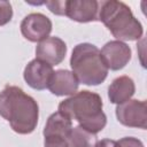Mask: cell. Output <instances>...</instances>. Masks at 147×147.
<instances>
[{"mask_svg": "<svg viewBox=\"0 0 147 147\" xmlns=\"http://www.w3.org/2000/svg\"><path fill=\"white\" fill-rule=\"evenodd\" d=\"M21 32L31 42H40L49 37L52 32V21L41 13H31L21 22Z\"/></svg>", "mask_w": 147, "mask_h": 147, "instance_id": "cell-6", "label": "cell"}, {"mask_svg": "<svg viewBox=\"0 0 147 147\" xmlns=\"http://www.w3.org/2000/svg\"><path fill=\"white\" fill-rule=\"evenodd\" d=\"M13 17V7L9 1L0 0V26L6 25L11 21Z\"/></svg>", "mask_w": 147, "mask_h": 147, "instance_id": "cell-15", "label": "cell"}, {"mask_svg": "<svg viewBox=\"0 0 147 147\" xmlns=\"http://www.w3.org/2000/svg\"><path fill=\"white\" fill-rule=\"evenodd\" d=\"M0 116L9 122L16 133L29 134L37 127L39 107L21 87L7 85L0 92Z\"/></svg>", "mask_w": 147, "mask_h": 147, "instance_id": "cell-1", "label": "cell"}, {"mask_svg": "<svg viewBox=\"0 0 147 147\" xmlns=\"http://www.w3.org/2000/svg\"><path fill=\"white\" fill-rule=\"evenodd\" d=\"M44 5L55 15H64L65 16V1H45Z\"/></svg>", "mask_w": 147, "mask_h": 147, "instance_id": "cell-17", "label": "cell"}, {"mask_svg": "<svg viewBox=\"0 0 147 147\" xmlns=\"http://www.w3.org/2000/svg\"><path fill=\"white\" fill-rule=\"evenodd\" d=\"M67 54V45L59 37H48L37 44L36 59L44 61L48 64H60Z\"/></svg>", "mask_w": 147, "mask_h": 147, "instance_id": "cell-8", "label": "cell"}, {"mask_svg": "<svg viewBox=\"0 0 147 147\" xmlns=\"http://www.w3.org/2000/svg\"><path fill=\"white\" fill-rule=\"evenodd\" d=\"M71 72L84 85L95 86L105 82L108 75L100 49L88 42H82L74 47L70 57Z\"/></svg>", "mask_w": 147, "mask_h": 147, "instance_id": "cell-4", "label": "cell"}, {"mask_svg": "<svg viewBox=\"0 0 147 147\" xmlns=\"http://www.w3.org/2000/svg\"><path fill=\"white\" fill-rule=\"evenodd\" d=\"M103 102L101 96L87 90L75 93L59 103V111L75 119L83 129L96 134L107 124V116L102 111Z\"/></svg>", "mask_w": 147, "mask_h": 147, "instance_id": "cell-2", "label": "cell"}, {"mask_svg": "<svg viewBox=\"0 0 147 147\" xmlns=\"http://www.w3.org/2000/svg\"><path fill=\"white\" fill-rule=\"evenodd\" d=\"M44 147H69L67 138L61 136H46L44 140Z\"/></svg>", "mask_w": 147, "mask_h": 147, "instance_id": "cell-16", "label": "cell"}, {"mask_svg": "<svg viewBox=\"0 0 147 147\" xmlns=\"http://www.w3.org/2000/svg\"><path fill=\"white\" fill-rule=\"evenodd\" d=\"M71 129H72V121L63 113L56 111V113H53L48 117L46 125L44 127L42 134L44 137L61 136V137L68 138Z\"/></svg>", "mask_w": 147, "mask_h": 147, "instance_id": "cell-13", "label": "cell"}, {"mask_svg": "<svg viewBox=\"0 0 147 147\" xmlns=\"http://www.w3.org/2000/svg\"><path fill=\"white\" fill-rule=\"evenodd\" d=\"M98 21H101L111 34L123 42L139 40L144 33L141 23L122 1H99Z\"/></svg>", "mask_w": 147, "mask_h": 147, "instance_id": "cell-3", "label": "cell"}, {"mask_svg": "<svg viewBox=\"0 0 147 147\" xmlns=\"http://www.w3.org/2000/svg\"><path fill=\"white\" fill-rule=\"evenodd\" d=\"M100 53L106 67L114 71L123 69L129 63L132 55L130 46L119 40L108 41Z\"/></svg>", "mask_w": 147, "mask_h": 147, "instance_id": "cell-7", "label": "cell"}, {"mask_svg": "<svg viewBox=\"0 0 147 147\" xmlns=\"http://www.w3.org/2000/svg\"><path fill=\"white\" fill-rule=\"evenodd\" d=\"M53 72L54 70L51 64L34 59L26 64L23 77L30 87H32L33 90L42 91L48 87Z\"/></svg>", "mask_w": 147, "mask_h": 147, "instance_id": "cell-9", "label": "cell"}, {"mask_svg": "<svg viewBox=\"0 0 147 147\" xmlns=\"http://www.w3.org/2000/svg\"><path fill=\"white\" fill-rule=\"evenodd\" d=\"M78 86H79V82L71 71L65 69H60L53 72L47 88L54 95L71 96L75 93H77Z\"/></svg>", "mask_w": 147, "mask_h": 147, "instance_id": "cell-11", "label": "cell"}, {"mask_svg": "<svg viewBox=\"0 0 147 147\" xmlns=\"http://www.w3.org/2000/svg\"><path fill=\"white\" fill-rule=\"evenodd\" d=\"M117 147H145L144 144L134 137H124L116 141Z\"/></svg>", "mask_w": 147, "mask_h": 147, "instance_id": "cell-18", "label": "cell"}, {"mask_svg": "<svg viewBox=\"0 0 147 147\" xmlns=\"http://www.w3.org/2000/svg\"><path fill=\"white\" fill-rule=\"evenodd\" d=\"M116 117L124 126L145 130L147 127V103L144 100L130 99L117 105Z\"/></svg>", "mask_w": 147, "mask_h": 147, "instance_id": "cell-5", "label": "cell"}, {"mask_svg": "<svg viewBox=\"0 0 147 147\" xmlns=\"http://www.w3.org/2000/svg\"><path fill=\"white\" fill-rule=\"evenodd\" d=\"M96 141V134L83 129L79 125L72 127L67 138L69 147H94Z\"/></svg>", "mask_w": 147, "mask_h": 147, "instance_id": "cell-14", "label": "cell"}, {"mask_svg": "<svg viewBox=\"0 0 147 147\" xmlns=\"http://www.w3.org/2000/svg\"><path fill=\"white\" fill-rule=\"evenodd\" d=\"M99 1L95 0H65V16L70 20L87 23L98 21Z\"/></svg>", "mask_w": 147, "mask_h": 147, "instance_id": "cell-10", "label": "cell"}, {"mask_svg": "<svg viewBox=\"0 0 147 147\" xmlns=\"http://www.w3.org/2000/svg\"><path fill=\"white\" fill-rule=\"evenodd\" d=\"M136 92V85L129 76H119L115 78L108 87V98L111 103L121 105L132 98Z\"/></svg>", "mask_w": 147, "mask_h": 147, "instance_id": "cell-12", "label": "cell"}, {"mask_svg": "<svg viewBox=\"0 0 147 147\" xmlns=\"http://www.w3.org/2000/svg\"><path fill=\"white\" fill-rule=\"evenodd\" d=\"M94 147H117L116 141L111 139H102L100 141H96Z\"/></svg>", "mask_w": 147, "mask_h": 147, "instance_id": "cell-19", "label": "cell"}]
</instances>
